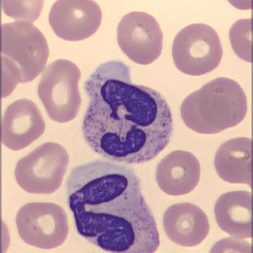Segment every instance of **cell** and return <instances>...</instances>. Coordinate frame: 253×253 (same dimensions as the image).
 <instances>
[{
  "label": "cell",
  "mask_w": 253,
  "mask_h": 253,
  "mask_svg": "<svg viewBox=\"0 0 253 253\" xmlns=\"http://www.w3.org/2000/svg\"><path fill=\"white\" fill-rule=\"evenodd\" d=\"M89 99L82 132L87 145L109 161L126 165L155 159L170 141L171 110L159 92L133 84L121 61L103 63L84 84Z\"/></svg>",
  "instance_id": "obj_1"
},
{
  "label": "cell",
  "mask_w": 253,
  "mask_h": 253,
  "mask_svg": "<svg viewBox=\"0 0 253 253\" xmlns=\"http://www.w3.org/2000/svg\"><path fill=\"white\" fill-rule=\"evenodd\" d=\"M67 197L77 232L99 249L151 253L159 248L155 216L130 167L103 160L74 167Z\"/></svg>",
  "instance_id": "obj_2"
},
{
  "label": "cell",
  "mask_w": 253,
  "mask_h": 253,
  "mask_svg": "<svg viewBox=\"0 0 253 253\" xmlns=\"http://www.w3.org/2000/svg\"><path fill=\"white\" fill-rule=\"evenodd\" d=\"M248 99L238 83L219 78L189 94L180 107L187 127L202 134H214L240 124L248 112Z\"/></svg>",
  "instance_id": "obj_3"
},
{
  "label": "cell",
  "mask_w": 253,
  "mask_h": 253,
  "mask_svg": "<svg viewBox=\"0 0 253 253\" xmlns=\"http://www.w3.org/2000/svg\"><path fill=\"white\" fill-rule=\"evenodd\" d=\"M49 55L46 38L33 23L2 25L3 98L12 93L18 84L35 80L44 71Z\"/></svg>",
  "instance_id": "obj_4"
},
{
  "label": "cell",
  "mask_w": 253,
  "mask_h": 253,
  "mask_svg": "<svg viewBox=\"0 0 253 253\" xmlns=\"http://www.w3.org/2000/svg\"><path fill=\"white\" fill-rule=\"evenodd\" d=\"M81 76L79 67L67 60L54 61L42 74L38 96L49 118L56 123H69L78 115L81 104Z\"/></svg>",
  "instance_id": "obj_5"
},
{
  "label": "cell",
  "mask_w": 253,
  "mask_h": 253,
  "mask_svg": "<svg viewBox=\"0 0 253 253\" xmlns=\"http://www.w3.org/2000/svg\"><path fill=\"white\" fill-rule=\"evenodd\" d=\"M66 149L55 142H46L20 159L15 177L29 194H51L62 186L69 164Z\"/></svg>",
  "instance_id": "obj_6"
},
{
  "label": "cell",
  "mask_w": 253,
  "mask_h": 253,
  "mask_svg": "<svg viewBox=\"0 0 253 253\" xmlns=\"http://www.w3.org/2000/svg\"><path fill=\"white\" fill-rule=\"evenodd\" d=\"M171 54L178 71L187 75L200 76L218 67L223 49L214 29L205 24H193L175 36Z\"/></svg>",
  "instance_id": "obj_7"
},
{
  "label": "cell",
  "mask_w": 253,
  "mask_h": 253,
  "mask_svg": "<svg viewBox=\"0 0 253 253\" xmlns=\"http://www.w3.org/2000/svg\"><path fill=\"white\" fill-rule=\"evenodd\" d=\"M18 233L27 245L42 250L62 246L69 233L66 212L52 203H31L25 205L16 216Z\"/></svg>",
  "instance_id": "obj_8"
},
{
  "label": "cell",
  "mask_w": 253,
  "mask_h": 253,
  "mask_svg": "<svg viewBox=\"0 0 253 253\" xmlns=\"http://www.w3.org/2000/svg\"><path fill=\"white\" fill-rule=\"evenodd\" d=\"M120 48L137 64L150 65L161 55L164 36L152 15L134 12L124 15L117 29Z\"/></svg>",
  "instance_id": "obj_9"
},
{
  "label": "cell",
  "mask_w": 253,
  "mask_h": 253,
  "mask_svg": "<svg viewBox=\"0 0 253 253\" xmlns=\"http://www.w3.org/2000/svg\"><path fill=\"white\" fill-rule=\"evenodd\" d=\"M102 20L99 4L89 0H59L49 13V23L56 35L69 42H79L96 33Z\"/></svg>",
  "instance_id": "obj_10"
},
{
  "label": "cell",
  "mask_w": 253,
  "mask_h": 253,
  "mask_svg": "<svg viewBox=\"0 0 253 253\" xmlns=\"http://www.w3.org/2000/svg\"><path fill=\"white\" fill-rule=\"evenodd\" d=\"M45 129L38 106L28 99H18L6 108L2 118V143L10 150H23L39 139Z\"/></svg>",
  "instance_id": "obj_11"
},
{
  "label": "cell",
  "mask_w": 253,
  "mask_h": 253,
  "mask_svg": "<svg viewBox=\"0 0 253 253\" xmlns=\"http://www.w3.org/2000/svg\"><path fill=\"white\" fill-rule=\"evenodd\" d=\"M163 224L170 241L188 248L200 245L209 235L210 228L205 212L189 203L170 206L165 212Z\"/></svg>",
  "instance_id": "obj_12"
},
{
  "label": "cell",
  "mask_w": 253,
  "mask_h": 253,
  "mask_svg": "<svg viewBox=\"0 0 253 253\" xmlns=\"http://www.w3.org/2000/svg\"><path fill=\"white\" fill-rule=\"evenodd\" d=\"M201 166L198 158L187 151L169 153L158 165L156 180L160 189L168 195L179 196L191 193L198 186Z\"/></svg>",
  "instance_id": "obj_13"
},
{
  "label": "cell",
  "mask_w": 253,
  "mask_h": 253,
  "mask_svg": "<svg viewBox=\"0 0 253 253\" xmlns=\"http://www.w3.org/2000/svg\"><path fill=\"white\" fill-rule=\"evenodd\" d=\"M252 193L246 191L228 192L214 205V216L221 230L237 239L252 237Z\"/></svg>",
  "instance_id": "obj_14"
},
{
  "label": "cell",
  "mask_w": 253,
  "mask_h": 253,
  "mask_svg": "<svg viewBox=\"0 0 253 253\" xmlns=\"http://www.w3.org/2000/svg\"><path fill=\"white\" fill-rule=\"evenodd\" d=\"M214 164L224 181L252 187V140L237 137L225 142L216 151Z\"/></svg>",
  "instance_id": "obj_15"
},
{
  "label": "cell",
  "mask_w": 253,
  "mask_h": 253,
  "mask_svg": "<svg viewBox=\"0 0 253 253\" xmlns=\"http://www.w3.org/2000/svg\"><path fill=\"white\" fill-rule=\"evenodd\" d=\"M230 44L235 53L242 60L252 62V19H241L231 27Z\"/></svg>",
  "instance_id": "obj_16"
},
{
  "label": "cell",
  "mask_w": 253,
  "mask_h": 253,
  "mask_svg": "<svg viewBox=\"0 0 253 253\" xmlns=\"http://www.w3.org/2000/svg\"><path fill=\"white\" fill-rule=\"evenodd\" d=\"M43 1H1L2 8L8 17L18 22L33 23L39 17Z\"/></svg>",
  "instance_id": "obj_17"
},
{
  "label": "cell",
  "mask_w": 253,
  "mask_h": 253,
  "mask_svg": "<svg viewBox=\"0 0 253 253\" xmlns=\"http://www.w3.org/2000/svg\"><path fill=\"white\" fill-rule=\"evenodd\" d=\"M236 250L238 252H252V246L247 241L243 239L234 238H227L222 239L213 246L211 252H229Z\"/></svg>",
  "instance_id": "obj_18"
}]
</instances>
